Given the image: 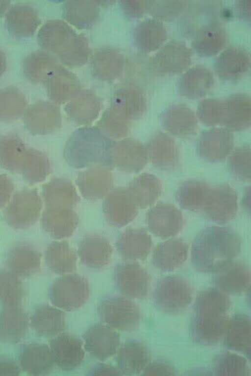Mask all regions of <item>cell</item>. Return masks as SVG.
<instances>
[{"label": "cell", "instance_id": "cell-13", "mask_svg": "<svg viewBox=\"0 0 251 376\" xmlns=\"http://www.w3.org/2000/svg\"><path fill=\"white\" fill-rule=\"evenodd\" d=\"M42 157L33 150L26 151L22 170L27 181L31 183L39 182L45 176Z\"/></svg>", "mask_w": 251, "mask_h": 376}, {"label": "cell", "instance_id": "cell-2", "mask_svg": "<svg viewBox=\"0 0 251 376\" xmlns=\"http://www.w3.org/2000/svg\"><path fill=\"white\" fill-rule=\"evenodd\" d=\"M41 202L33 190L20 191L13 195L4 208L3 215L7 224L16 229L30 227L38 220Z\"/></svg>", "mask_w": 251, "mask_h": 376}, {"label": "cell", "instance_id": "cell-4", "mask_svg": "<svg viewBox=\"0 0 251 376\" xmlns=\"http://www.w3.org/2000/svg\"><path fill=\"white\" fill-rule=\"evenodd\" d=\"M84 347L93 357L103 360L113 356L120 344V336L114 329L105 324H96L83 336Z\"/></svg>", "mask_w": 251, "mask_h": 376}, {"label": "cell", "instance_id": "cell-15", "mask_svg": "<svg viewBox=\"0 0 251 376\" xmlns=\"http://www.w3.org/2000/svg\"><path fill=\"white\" fill-rule=\"evenodd\" d=\"M42 322L44 331L48 334H55L64 330L66 325V316L63 311L53 307L44 309Z\"/></svg>", "mask_w": 251, "mask_h": 376}, {"label": "cell", "instance_id": "cell-18", "mask_svg": "<svg viewBox=\"0 0 251 376\" xmlns=\"http://www.w3.org/2000/svg\"><path fill=\"white\" fill-rule=\"evenodd\" d=\"M91 375L94 376H119L122 373L113 366L106 364H99L96 365L90 372Z\"/></svg>", "mask_w": 251, "mask_h": 376}, {"label": "cell", "instance_id": "cell-1", "mask_svg": "<svg viewBox=\"0 0 251 376\" xmlns=\"http://www.w3.org/2000/svg\"><path fill=\"white\" fill-rule=\"evenodd\" d=\"M98 313L104 324L122 331L133 330L139 319L137 306L126 296H112L105 298L98 306Z\"/></svg>", "mask_w": 251, "mask_h": 376}, {"label": "cell", "instance_id": "cell-10", "mask_svg": "<svg viewBox=\"0 0 251 376\" xmlns=\"http://www.w3.org/2000/svg\"><path fill=\"white\" fill-rule=\"evenodd\" d=\"M135 266H121L117 270L116 282L120 291L128 298H139L145 291L144 282Z\"/></svg>", "mask_w": 251, "mask_h": 376}, {"label": "cell", "instance_id": "cell-16", "mask_svg": "<svg viewBox=\"0 0 251 376\" xmlns=\"http://www.w3.org/2000/svg\"><path fill=\"white\" fill-rule=\"evenodd\" d=\"M158 2L155 6L158 9L157 14L160 18L175 16L186 4L185 1H159Z\"/></svg>", "mask_w": 251, "mask_h": 376}, {"label": "cell", "instance_id": "cell-8", "mask_svg": "<svg viewBox=\"0 0 251 376\" xmlns=\"http://www.w3.org/2000/svg\"><path fill=\"white\" fill-rule=\"evenodd\" d=\"M143 347L135 341L126 342L117 354L118 369L123 375H131L139 372L146 361Z\"/></svg>", "mask_w": 251, "mask_h": 376}, {"label": "cell", "instance_id": "cell-11", "mask_svg": "<svg viewBox=\"0 0 251 376\" xmlns=\"http://www.w3.org/2000/svg\"><path fill=\"white\" fill-rule=\"evenodd\" d=\"M26 151L16 137H3L0 140V164L12 171L22 170Z\"/></svg>", "mask_w": 251, "mask_h": 376}, {"label": "cell", "instance_id": "cell-19", "mask_svg": "<svg viewBox=\"0 0 251 376\" xmlns=\"http://www.w3.org/2000/svg\"><path fill=\"white\" fill-rule=\"evenodd\" d=\"M251 1H240L237 3V8H239V13L240 16L243 18L248 19L250 17V4Z\"/></svg>", "mask_w": 251, "mask_h": 376}, {"label": "cell", "instance_id": "cell-6", "mask_svg": "<svg viewBox=\"0 0 251 376\" xmlns=\"http://www.w3.org/2000/svg\"><path fill=\"white\" fill-rule=\"evenodd\" d=\"M190 61V54L188 48L180 43L171 42L156 54L155 67L159 74H173L184 69Z\"/></svg>", "mask_w": 251, "mask_h": 376}, {"label": "cell", "instance_id": "cell-14", "mask_svg": "<svg viewBox=\"0 0 251 376\" xmlns=\"http://www.w3.org/2000/svg\"><path fill=\"white\" fill-rule=\"evenodd\" d=\"M181 85L205 88L209 87L213 82V77L210 71L201 66H196L186 71L180 79Z\"/></svg>", "mask_w": 251, "mask_h": 376}, {"label": "cell", "instance_id": "cell-3", "mask_svg": "<svg viewBox=\"0 0 251 376\" xmlns=\"http://www.w3.org/2000/svg\"><path fill=\"white\" fill-rule=\"evenodd\" d=\"M51 299L60 308L71 311L82 306L89 296L86 281L80 276H69L58 280L51 289Z\"/></svg>", "mask_w": 251, "mask_h": 376}, {"label": "cell", "instance_id": "cell-12", "mask_svg": "<svg viewBox=\"0 0 251 376\" xmlns=\"http://www.w3.org/2000/svg\"><path fill=\"white\" fill-rule=\"evenodd\" d=\"M7 259L15 267L32 269L38 266L40 256L33 246L23 242L15 244L10 249Z\"/></svg>", "mask_w": 251, "mask_h": 376}, {"label": "cell", "instance_id": "cell-17", "mask_svg": "<svg viewBox=\"0 0 251 376\" xmlns=\"http://www.w3.org/2000/svg\"><path fill=\"white\" fill-rule=\"evenodd\" d=\"M13 186L5 175H0V209L4 208L12 197Z\"/></svg>", "mask_w": 251, "mask_h": 376}, {"label": "cell", "instance_id": "cell-7", "mask_svg": "<svg viewBox=\"0 0 251 376\" xmlns=\"http://www.w3.org/2000/svg\"><path fill=\"white\" fill-rule=\"evenodd\" d=\"M250 58L248 52L242 48L231 47L219 56L215 69L218 74L226 79L239 78L250 66Z\"/></svg>", "mask_w": 251, "mask_h": 376}, {"label": "cell", "instance_id": "cell-5", "mask_svg": "<svg viewBox=\"0 0 251 376\" xmlns=\"http://www.w3.org/2000/svg\"><path fill=\"white\" fill-rule=\"evenodd\" d=\"M51 348L54 361L66 371L78 367L85 355L83 342L69 333H62L56 337L51 342Z\"/></svg>", "mask_w": 251, "mask_h": 376}, {"label": "cell", "instance_id": "cell-9", "mask_svg": "<svg viewBox=\"0 0 251 376\" xmlns=\"http://www.w3.org/2000/svg\"><path fill=\"white\" fill-rule=\"evenodd\" d=\"M226 35L224 30L218 25L210 24L198 31L193 41V46L200 54L213 55L224 46Z\"/></svg>", "mask_w": 251, "mask_h": 376}]
</instances>
